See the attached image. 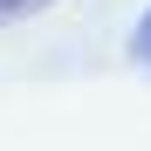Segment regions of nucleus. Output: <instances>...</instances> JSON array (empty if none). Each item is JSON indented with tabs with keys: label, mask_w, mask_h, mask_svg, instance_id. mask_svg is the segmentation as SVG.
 I'll use <instances>...</instances> for the list:
<instances>
[{
	"label": "nucleus",
	"mask_w": 151,
	"mask_h": 151,
	"mask_svg": "<svg viewBox=\"0 0 151 151\" xmlns=\"http://www.w3.org/2000/svg\"><path fill=\"white\" fill-rule=\"evenodd\" d=\"M41 7H55V0H0V21H28V14H41Z\"/></svg>",
	"instance_id": "f257e3e1"
},
{
	"label": "nucleus",
	"mask_w": 151,
	"mask_h": 151,
	"mask_svg": "<svg viewBox=\"0 0 151 151\" xmlns=\"http://www.w3.org/2000/svg\"><path fill=\"white\" fill-rule=\"evenodd\" d=\"M131 55H137V62H144V69H151V14H144V21H137V35H131Z\"/></svg>",
	"instance_id": "f03ea898"
}]
</instances>
